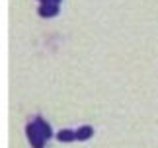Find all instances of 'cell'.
I'll return each mask as SVG.
<instances>
[{
	"mask_svg": "<svg viewBox=\"0 0 158 148\" xmlns=\"http://www.w3.org/2000/svg\"><path fill=\"white\" fill-rule=\"evenodd\" d=\"M26 133H27V138H29V144H31L33 148H43L47 140L43 138V134H41L37 131V127L33 125V123H29V125L26 127Z\"/></svg>",
	"mask_w": 158,
	"mask_h": 148,
	"instance_id": "obj_1",
	"label": "cell"
},
{
	"mask_svg": "<svg viewBox=\"0 0 158 148\" xmlns=\"http://www.w3.org/2000/svg\"><path fill=\"white\" fill-rule=\"evenodd\" d=\"M31 123H33L35 127H37V131L43 134V138H45V140H49V138H51V134H53V133H51V127L47 125L43 119H35V121H31Z\"/></svg>",
	"mask_w": 158,
	"mask_h": 148,
	"instance_id": "obj_2",
	"label": "cell"
},
{
	"mask_svg": "<svg viewBox=\"0 0 158 148\" xmlns=\"http://www.w3.org/2000/svg\"><path fill=\"white\" fill-rule=\"evenodd\" d=\"M57 12H59V6L57 4H41V8H39V14L43 16V18L57 16Z\"/></svg>",
	"mask_w": 158,
	"mask_h": 148,
	"instance_id": "obj_3",
	"label": "cell"
},
{
	"mask_svg": "<svg viewBox=\"0 0 158 148\" xmlns=\"http://www.w3.org/2000/svg\"><path fill=\"white\" fill-rule=\"evenodd\" d=\"M57 138L60 140V142H70V140H78L76 138V133L74 131H70V129H64V131H60L57 134Z\"/></svg>",
	"mask_w": 158,
	"mask_h": 148,
	"instance_id": "obj_4",
	"label": "cell"
},
{
	"mask_svg": "<svg viewBox=\"0 0 158 148\" xmlns=\"http://www.w3.org/2000/svg\"><path fill=\"white\" fill-rule=\"evenodd\" d=\"M92 134H94V129L88 127V125H84V127H80V129L76 131V138H78V140H88Z\"/></svg>",
	"mask_w": 158,
	"mask_h": 148,
	"instance_id": "obj_5",
	"label": "cell"
},
{
	"mask_svg": "<svg viewBox=\"0 0 158 148\" xmlns=\"http://www.w3.org/2000/svg\"><path fill=\"white\" fill-rule=\"evenodd\" d=\"M59 2L60 0H43V4H57L59 6Z\"/></svg>",
	"mask_w": 158,
	"mask_h": 148,
	"instance_id": "obj_6",
	"label": "cell"
}]
</instances>
